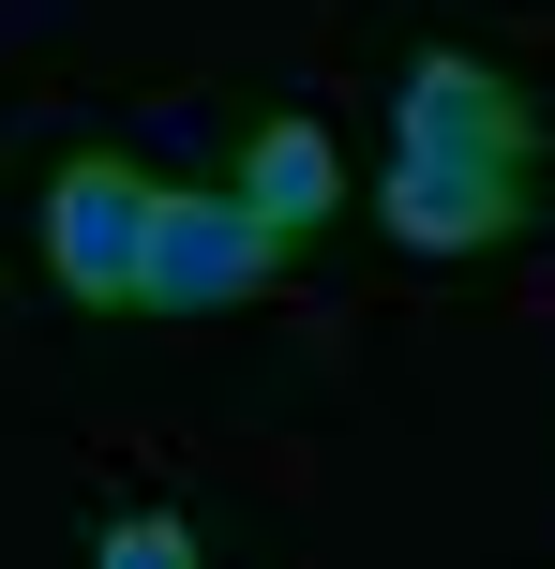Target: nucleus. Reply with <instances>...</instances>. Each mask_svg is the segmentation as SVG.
<instances>
[{
	"label": "nucleus",
	"instance_id": "obj_1",
	"mask_svg": "<svg viewBox=\"0 0 555 569\" xmlns=\"http://www.w3.org/2000/svg\"><path fill=\"white\" fill-rule=\"evenodd\" d=\"M286 256H300V240L270 226L240 180H166V196H150V270H136V315H226V300H256Z\"/></svg>",
	"mask_w": 555,
	"mask_h": 569
},
{
	"label": "nucleus",
	"instance_id": "obj_2",
	"mask_svg": "<svg viewBox=\"0 0 555 569\" xmlns=\"http://www.w3.org/2000/svg\"><path fill=\"white\" fill-rule=\"evenodd\" d=\"M150 196H166V180L120 166V150H60V180H46V270H60V300H76V315H136Z\"/></svg>",
	"mask_w": 555,
	"mask_h": 569
},
{
	"label": "nucleus",
	"instance_id": "obj_3",
	"mask_svg": "<svg viewBox=\"0 0 555 569\" xmlns=\"http://www.w3.org/2000/svg\"><path fill=\"white\" fill-rule=\"evenodd\" d=\"M390 150H466V166H541V90H511L496 60L420 46L390 76Z\"/></svg>",
	"mask_w": 555,
	"mask_h": 569
},
{
	"label": "nucleus",
	"instance_id": "obj_4",
	"mask_svg": "<svg viewBox=\"0 0 555 569\" xmlns=\"http://www.w3.org/2000/svg\"><path fill=\"white\" fill-rule=\"evenodd\" d=\"M526 180H541V166H466V150H390V180H376V226L406 240V256H496V240L526 226Z\"/></svg>",
	"mask_w": 555,
	"mask_h": 569
},
{
	"label": "nucleus",
	"instance_id": "obj_5",
	"mask_svg": "<svg viewBox=\"0 0 555 569\" xmlns=\"http://www.w3.org/2000/svg\"><path fill=\"white\" fill-rule=\"evenodd\" d=\"M240 196H256L286 240H316L330 210H346V150H330L316 120H256V136H240Z\"/></svg>",
	"mask_w": 555,
	"mask_h": 569
},
{
	"label": "nucleus",
	"instance_id": "obj_6",
	"mask_svg": "<svg viewBox=\"0 0 555 569\" xmlns=\"http://www.w3.org/2000/svg\"><path fill=\"white\" fill-rule=\"evenodd\" d=\"M90 555H106V569H196V525H180V510H106Z\"/></svg>",
	"mask_w": 555,
	"mask_h": 569
}]
</instances>
